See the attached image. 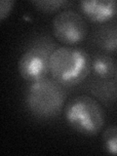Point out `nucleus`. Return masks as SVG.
Masks as SVG:
<instances>
[{
  "label": "nucleus",
  "instance_id": "f257e3e1",
  "mask_svg": "<svg viewBox=\"0 0 117 156\" xmlns=\"http://www.w3.org/2000/svg\"><path fill=\"white\" fill-rule=\"evenodd\" d=\"M66 99L63 86L49 78L30 82L24 93L27 111L40 119H50L60 114Z\"/></svg>",
  "mask_w": 117,
  "mask_h": 156
},
{
  "label": "nucleus",
  "instance_id": "f03ea898",
  "mask_svg": "<svg viewBox=\"0 0 117 156\" xmlns=\"http://www.w3.org/2000/svg\"><path fill=\"white\" fill-rule=\"evenodd\" d=\"M91 71V58L83 49L58 47L50 61V74L62 86L81 83Z\"/></svg>",
  "mask_w": 117,
  "mask_h": 156
},
{
  "label": "nucleus",
  "instance_id": "7ed1b4c3",
  "mask_svg": "<svg viewBox=\"0 0 117 156\" xmlns=\"http://www.w3.org/2000/svg\"><path fill=\"white\" fill-rule=\"evenodd\" d=\"M66 123L83 136H95L102 129L105 121L104 108L94 98L80 95L72 98L65 108Z\"/></svg>",
  "mask_w": 117,
  "mask_h": 156
},
{
  "label": "nucleus",
  "instance_id": "20e7f679",
  "mask_svg": "<svg viewBox=\"0 0 117 156\" xmlns=\"http://www.w3.org/2000/svg\"><path fill=\"white\" fill-rule=\"evenodd\" d=\"M57 48L56 43L49 36H40L33 40L18 62V70L22 78L29 82L46 78L50 73L51 56Z\"/></svg>",
  "mask_w": 117,
  "mask_h": 156
},
{
  "label": "nucleus",
  "instance_id": "39448f33",
  "mask_svg": "<svg viewBox=\"0 0 117 156\" xmlns=\"http://www.w3.org/2000/svg\"><path fill=\"white\" fill-rule=\"evenodd\" d=\"M52 30L58 41L72 46L84 40L87 34V24L77 12L65 10L53 19Z\"/></svg>",
  "mask_w": 117,
  "mask_h": 156
},
{
  "label": "nucleus",
  "instance_id": "423d86ee",
  "mask_svg": "<svg viewBox=\"0 0 117 156\" xmlns=\"http://www.w3.org/2000/svg\"><path fill=\"white\" fill-rule=\"evenodd\" d=\"M79 5L85 17L94 23H106L117 14V2L113 0H84Z\"/></svg>",
  "mask_w": 117,
  "mask_h": 156
},
{
  "label": "nucleus",
  "instance_id": "0eeeda50",
  "mask_svg": "<svg viewBox=\"0 0 117 156\" xmlns=\"http://www.w3.org/2000/svg\"><path fill=\"white\" fill-rule=\"evenodd\" d=\"M91 71L100 79H107L116 72L114 60L107 54H96L91 60Z\"/></svg>",
  "mask_w": 117,
  "mask_h": 156
},
{
  "label": "nucleus",
  "instance_id": "6e6552de",
  "mask_svg": "<svg viewBox=\"0 0 117 156\" xmlns=\"http://www.w3.org/2000/svg\"><path fill=\"white\" fill-rule=\"evenodd\" d=\"M94 40L97 45L105 52L117 51V26L109 24L101 27L96 31Z\"/></svg>",
  "mask_w": 117,
  "mask_h": 156
},
{
  "label": "nucleus",
  "instance_id": "1a4fd4ad",
  "mask_svg": "<svg viewBox=\"0 0 117 156\" xmlns=\"http://www.w3.org/2000/svg\"><path fill=\"white\" fill-rule=\"evenodd\" d=\"M92 93L98 99L105 101H114L117 99V85L112 81L101 79L92 86Z\"/></svg>",
  "mask_w": 117,
  "mask_h": 156
},
{
  "label": "nucleus",
  "instance_id": "9d476101",
  "mask_svg": "<svg viewBox=\"0 0 117 156\" xmlns=\"http://www.w3.org/2000/svg\"><path fill=\"white\" fill-rule=\"evenodd\" d=\"M102 145L108 154L117 155V125H111L104 131Z\"/></svg>",
  "mask_w": 117,
  "mask_h": 156
},
{
  "label": "nucleus",
  "instance_id": "9b49d317",
  "mask_svg": "<svg viewBox=\"0 0 117 156\" xmlns=\"http://www.w3.org/2000/svg\"><path fill=\"white\" fill-rule=\"evenodd\" d=\"M31 4L39 11L44 13H53L69 4V2L66 0H37V1H32Z\"/></svg>",
  "mask_w": 117,
  "mask_h": 156
},
{
  "label": "nucleus",
  "instance_id": "f8f14e48",
  "mask_svg": "<svg viewBox=\"0 0 117 156\" xmlns=\"http://www.w3.org/2000/svg\"><path fill=\"white\" fill-rule=\"evenodd\" d=\"M15 5V2L12 0H1L0 1V21H4Z\"/></svg>",
  "mask_w": 117,
  "mask_h": 156
},
{
  "label": "nucleus",
  "instance_id": "ddd939ff",
  "mask_svg": "<svg viewBox=\"0 0 117 156\" xmlns=\"http://www.w3.org/2000/svg\"><path fill=\"white\" fill-rule=\"evenodd\" d=\"M115 83L117 85V69H116V72H115Z\"/></svg>",
  "mask_w": 117,
  "mask_h": 156
}]
</instances>
